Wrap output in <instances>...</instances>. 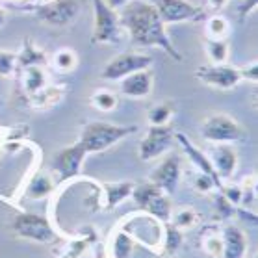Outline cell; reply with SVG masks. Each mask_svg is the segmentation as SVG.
<instances>
[{"label": "cell", "mask_w": 258, "mask_h": 258, "mask_svg": "<svg viewBox=\"0 0 258 258\" xmlns=\"http://www.w3.org/2000/svg\"><path fill=\"white\" fill-rule=\"evenodd\" d=\"M86 156H88V151H86V147L82 145L80 140L77 143L63 147L61 151H58L52 156V171L56 173L58 180L67 182L80 175Z\"/></svg>", "instance_id": "30bf717a"}, {"label": "cell", "mask_w": 258, "mask_h": 258, "mask_svg": "<svg viewBox=\"0 0 258 258\" xmlns=\"http://www.w3.org/2000/svg\"><path fill=\"white\" fill-rule=\"evenodd\" d=\"M205 24H206V37H210V39H225L230 30L229 21H227L223 15L206 17Z\"/></svg>", "instance_id": "cb8c5ba5"}, {"label": "cell", "mask_w": 258, "mask_h": 258, "mask_svg": "<svg viewBox=\"0 0 258 258\" xmlns=\"http://www.w3.org/2000/svg\"><path fill=\"white\" fill-rule=\"evenodd\" d=\"M208 4H210L212 10L219 12V10H223V8L229 4V0H208Z\"/></svg>", "instance_id": "f35d334b"}, {"label": "cell", "mask_w": 258, "mask_h": 258, "mask_svg": "<svg viewBox=\"0 0 258 258\" xmlns=\"http://www.w3.org/2000/svg\"><path fill=\"white\" fill-rule=\"evenodd\" d=\"M17 67V52L0 50V77L10 78Z\"/></svg>", "instance_id": "1f68e13d"}, {"label": "cell", "mask_w": 258, "mask_h": 258, "mask_svg": "<svg viewBox=\"0 0 258 258\" xmlns=\"http://www.w3.org/2000/svg\"><path fill=\"white\" fill-rule=\"evenodd\" d=\"M119 21L123 30L128 32V39L136 47H158L169 58L180 63L182 54L173 45L165 24L160 19L158 10L153 2L130 0L124 8L119 10Z\"/></svg>", "instance_id": "6da1fadb"}, {"label": "cell", "mask_w": 258, "mask_h": 258, "mask_svg": "<svg viewBox=\"0 0 258 258\" xmlns=\"http://www.w3.org/2000/svg\"><path fill=\"white\" fill-rule=\"evenodd\" d=\"M121 82V93L130 99H143L153 89V73L151 69L136 71L128 77L119 80Z\"/></svg>", "instance_id": "5bb4252c"}, {"label": "cell", "mask_w": 258, "mask_h": 258, "mask_svg": "<svg viewBox=\"0 0 258 258\" xmlns=\"http://www.w3.org/2000/svg\"><path fill=\"white\" fill-rule=\"evenodd\" d=\"M128 2H130V0H106V4H108L110 8H113L115 12H119L121 8H124Z\"/></svg>", "instance_id": "74e56055"}, {"label": "cell", "mask_w": 258, "mask_h": 258, "mask_svg": "<svg viewBox=\"0 0 258 258\" xmlns=\"http://www.w3.org/2000/svg\"><path fill=\"white\" fill-rule=\"evenodd\" d=\"M153 4L165 26L178 23H199L206 19L205 10L188 0H153Z\"/></svg>", "instance_id": "52a82bcc"}, {"label": "cell", "mask_w": 258, "mask_h": 258, "mask_svg": "<svg viewBox=\"0 0 258 258\" xmlns=\"http://www.w3.org/2000/svg\"><path fill=\"white\" fill-rule=\"evenodd\" d=\"M206 251L214 254V256H219L221 254V240L219 238H210L206 241Z\"/></svg>", "instance_id": "8d00e7d4"}, {"label": "cell", "mask_w": 258, "mask_h": 258, "mask_svg": "<svg viewBox=\"0 0 258 258\" xmlns=\"http://www.w3.org/2000/svg\"><path fill=\"white\" fill-rule=\"evenodd\" d=\"M12 229L19 238L37 241V243H52L58 238L56 230L48 223L47 217L32 214V212H19L17 216L13 217Z\"/></svg>", "instance_id": "277c9868"}, {"label": "cell", "mask_w": 258, "mask_h": 258, "mask_svg": "<svg viewBox=\"0 0 258 258\" xmlns=\"http://www.w3.org/2000/svg\"><path fill=\"white\" fill-rule=\"evenodd\" d=\"M6 24V13H4V10H0V28Z\"/></svg>", "instance_id": "ab89813d"}, {"label": "cell", "mask_w": 258, "mask_h": 258, "mask_svg": "<svg viewBox=\"0 0 258 258\" xmlns=\"http://www.w3.org/2000/svg\"><path fill=\"white\" fill-rule=\"evenodd\" d=\"M153 67V56L143 52H121L117 56H113L108 63L104 65V69L100 73V77L110 82H119L121 78L128 77L136 71L151 69Z\"/></svg>", "instance_id": "8992f818"}, {"label": "cell", "mask_w": 258, "mask_h": 258, "mask_svg": "<svg viewBox=\"0 0 258 258\" xmlns=\"http://www.w3.org/2000/svg\"><path fill=\"white\" fill-rule=\"evenodd\" d=\"M35 17L41 23L56 28H63L71 24L80 13V0H52L47 4L34 8Z\"/></svg>", "instance_id": "ba28073f"}, {"label": "cell", "mask_w": 258, "mask_h": 258, "mask_svg": "<svg viewBox=\"0 0 258 258\" xmlns=\"http://www.w3.org/2000/svg\"><path fill=\"white\" fill-rule=\"evenodd\" d=\"M52 67L61 75H67L71 71L77 69L78 65V56L73 48H59L58 52H54L52 56Z\"/></svg>", "instance_id": "603a6c76"}, {"label": "cell", "mask_w": 258, "mask_h": 258, "mask_svg": "<svg viewBox=\"0 0 258 258\" xmlns=\"http://www.w3.org/2000/svg\"><path fill=\"white\" fill-rule=\"evenodd\" d=\"M4 4H10L13 10H26V12H34V0H0Z\"/></svg>", "instance_id": "d590c367"}, {"label": "cell", "mask_w": 258, "mask_h": 258, "mask_svg": "<svg viewBox=\"0 0 258 258\" xmlns=\"http://www.w3.org/2000/svg\"><path fill=\"white\" fill-rule=\"evenodd\" d=\"M208 158L221 180H229L238 167V154L229 143H216V147H212Z\"/></svg>", "instance_id": "4fadbf2b"}, {"label": "cell", "mask_w": 258, "mask_h": 258, "mask_svg": "<svg viewBox=\"0 0 258 258\" xmlns=\"http://www.w3.org/2000/svg\"><path fill=\"white\" fill-rule=\"evenodd\" d=\"M173 217V225L176 229H186V227H191V225L197 221V214L191 206H184L180 210H176L175 214H171Z\"/></svg>", "instance_id": "4dcf8cb0"}, {"label": "cell", "mask_w": 258, "mask_h": 258, "mask_svg": "<svg viewBox=\"0 0 258 258\" xmlns=\"http://www.w3.org/2000/svg\"><path fill=\"white\" fill-rule=\"evenodd\" d=\"M23 75V89L28 93V97L35 95L37 91H41L45 86H47V75H45V69L41 65H32V67H24V69H19Z\"/></svg>", "instance_id": "d6986e66"}, {"label": "cell", "mask_w": 258, "mask_h": 258, "mask_svg": "<svg viewBox=\"0 0 258 258\" xmlns=\"http://www.w3.org/2000/svg\"><path fill=\"white\" fill-rule=\"evenodd\" d=\"M180 156L175 153L167 154L149 175V182H153L156 188H160L164 194L173 195L176 191L178 180H180Z\"/></svg>", "instance_id": "8fae6325"}, {"label": "cell", "mask_w": 258, "mask_h": 258, "mask_svg": "<svg viewBox=\"0 0 258 258\" xmlns=\"http://www.w3.org/2000/svg\"><path fill=\"white\" fill-rule=\"evenodd\" d=\"M240 75H241V80H249V82L256 84L258 82V61L256 59H252L251 63L240 67Z\"/></svg>", "instance_id": "d6a6232c"}, {"label": "cell", "mask_w": 258, "mask_h": 258, "mask_svg": "<svg viewBox=\"0 0 258 258\" xmlns=\"http://www.w3.org/2000/svg\"><path fill=\"white\" fill-rule=\"evenodd\" d=\"M173 140H175V134L169 124L151 126L145 138L140 141V160L149 162V160L158 158L160 154L167 153Z\"/></svg>", "instance_id": "7c38bea8"}, {"label": "cell", "mask_w": 258, "mask_h": 258, "mask_svg": "<svg viewBox=\"0 0 258 258\" xmlns=\"http://www.w3.org/2000/svg\"><path fill=\"white\" fill-rule=\"evenodd\" d=\"M113 258H130L134 251V241L124 230H119L113 240Z\"/></svg>", "instance_id": "f1b7e54d"}, {"label": "cell", "mask_w": 258, "mask_h": 258, "mask_svg": "<svg viewBox=\"0 0 258 258\" xmlns=\"http://www.w3.org/2000/svg\"><path fill=\"white\" fill-rule=\"evenodd\" d=\"M201 134L210 143H236L245 138L240 123L227 113H212L201 124Z\"/></svg>", "instance_id": "5b68a950"}, {"label": "cell", "mask_w": 258, "mask_h": 258, "mask_svg": "<svg viewBox=\"0 0 258 258\" xmlns=\"http://www.w3.org/2000/svg\"><path fill=\"white\" fill-rule=\"evenodd\" d=\"M171 195L160 191L153 197V199L147 203V206L143 208V212L151 214L154 219H158L162 223L171 221V214H173V205H171Z\"/></svg>", "instance_id": "ffe728a7"}, {"label": "cell", "mask_w": 258, "mask_h": 258, "mask_svg": "<svg viewBox=\"0 0 258 258\" xmlns=\"http://www.w3.org/2000/svg\"><path fill=\"white\" fill-rule=\"evenodd\" d=\"M247 251L245 234L240 227L227 225L221 234V256L223 258H243Z\"/></svg>", "instance_id": "2e32d148"}, {"label": "cell", "mask_w": 258, "mask_h": 258, "mask_svg": "<svg viewBox=\"0 0 258 258\" xmlns=\"http://www.w3.org/2000/svg\"><path fill=\"white\" fill-rule=\"evenodd\" d=\"M175 140L182 145L184 153L188 154L189 160H191V164L199 169V173H205V175L212 176V178L216 180L217 188L221 189V186H223V180H221V178H219V175L216 173V169H214V165H212L210 158H208V154H205V151L197 149V147H195L184 134H175Z\"/></svg>", "instance_id": "9a60e30c"}, {"label": "cell", "mask_w": 258, "mask_h": 258, "mask_svg": "<svg viewBox=\"0 0 258 258\" xmlns=\"http://www.w3.org/2000/svg\"><path fill=\"white\" fill-rule=\"evenodd\" d=\"M165 225V238H164V251L165 254H171V252H175L182 243V234H180V229H176L175 225L167 221Z\"/></svg>", "instance_id": "f546056e"}, {"label": "cell", "mask_w": 258, "mask_h": 258, "mask_svg": "<svg viewBox=\"0 0 258 258\" xmlns=\"http://www.w3.org/2000/svg\"><path fill=\"white\" fill-rule=\"evenodd\" d=\"M195 78L208 88H216L221 91H229L241 82L240 67H232L227 63L201 65L195 69Z\"/></svg>", "instance_id": "9c48e42d"}, {"label": "cell", "mask_w": 258, "mask_h": 258, "mask_svg": "<svg viewBox=\"0 0 258 258\" xmlns=\"http://www.w3.org/2000/svg\"><path fill=\"white\" fill-rule=\"evenodd\" d=\"M194 186L197 191H201V194H205V191H210L212 188H217V184L216 180L212 178V176L205 175V173H199V176L195 178L194 182Z\"/></svg>", "instance_id": "836d02e7"}, {"label": "cell", "mask_w": 258, "mask_h": 258, "mask_svg": "<svg viewBox=\"0 0 258 258\" xmlns=\"http://www.w3.org/2000/svg\"><path fill=\"white\" fill-rule=\"evenodd\" d=\"M123 37L119 12L106 4V0H93V45H117Z\"/></svg>", "instance_id": "3957f363"}, {"label": "cell", "mask_w": 258, "mask_h": 258, "mask_svg": "<svg viewBox=\"0 0 258 258\" xmlns=\"http://www.w3.org/2000/svg\"><path fill=\"white\" fill-rule=\"evenodd\" d=\"M173 113H175V110H173L171 102H160L149 110V123H151V126H164L171 121Z\"/></svg>", "instance_id": "4316f807"}, {"label": "cell", "mask_w": 258, "mask_h": 258, "mask_svg": "<svg viewBox=\"0 0 258 258\" xmlns=\"http://www.w3.org/2000/svg\"><path fill=\"white\" fill-rule=\"evenodd\" d=\"M134 132H138L136 124H112L104 123V121H97V123L86 124L78 140L82 141L88 154H93L108 151L110 147H113L115 143H119Z\"/></svg>", "instance_id": "7a4b0ae2"}, {"label": "cell", "mask_w": 258, "mask_h": 258, "mask_svg": "<svg viewBox=\"0 0 258 258\" xmlns=\"http://www.w3.org/2000/svg\"><path fill=\"white\" fill-rule=\"evenodd\" d=\"M102 188L106 195V210H112L132 195L134 184L132 182H106Z\"/></svg>", "instance_id": "ac0fdd59"}, {"label": "cell", "mask_w": 258, "mask_h": 258, "mask_svg": "<svg viewBox=\"0 0 258 258\" xmlns=\"http://www.w3.org/2000/svg\"><path fill=\"white\" fill-rule=\"evenodd\" d=\"M91 104L100 110V112H112L115 110L119 104L117 100V95L113 93V91H108V89H99V91H95L91 95Z\"/></svg>", "instance_id": "83f0119b"}, {"label": "cell", "mask_w": 258, "mask_h": 258, "mask_svg": "<svg viewBox=\"0 0 258 258\" xmlns=\"http://www.w3.org/2000/svg\"><path fill=\"white\" fill-rule=\"evenodd\" d=\"M256 6H258V0H240V2H238V19L243 23V21L256 10Z\"/></svg>", "instance_id": "e575fe53"}, {"label": "cell", "mask_w": 258, "mask_h": 258, "mask_svg": "<svg viewBox=\"0 0 258 258\" xmlns=\"http://www.w3.org/2000/svg\"><path fill=\"white\" fill-rule=\"evenodd\" d=\"M162 189L160 188H156L153 182H143V184H138V186H134V189H132V199H134V203H136V206L138 208H145L147 206V203L153 199L154 195L156 194H160Z\"/></svg>", "instance_id": "484cf974"}, {"label": "cell", "mask_w": 258, "mask_h": 258, "mask_svg": "<svg viewBox=\"0 0 258 258\" xmlns=\"http://www.w3.org/2000/svg\"><path fill=\"white\" fill-rule=\"evenodd\" d=\"M48 63V58L47 54L43 52L41 48H37L30 37H26L23 41V48H21V52H17V65L19 69H24V67H32V65H45Z\"/></svg>", "instance_id": "e0dca14e"}, {"label": "cell", "mask_w": 258, "mask_h": 258, "mask_svg": "<svg viewBox=\"0 0 258 258\" xmlns=\"http://www.w3.org/2000/svg\"><path fill=\"white\" fill-rule=\"evenodd\" d=\"M61 97H63V86H58V88H48V86H45L41 91L32 95L30 100L35 106H54L61 100Z\"/></svg>", "instance_id": "d4e9b609"}, {"label": "cell", "mask_w": 258, "mask_h": 258, "mask_svg": "<svg viewBox=\"0 0 258 258\" xmlns=\"http://www.w3.org/2000/svg\"><path fill=\"white\" fill-rule=\"evenodd\" d=\"M52 189H54V182L50 180L47 175L37 173V175L30 180L28 188H26V197L34 201L45 199L48 194H52Z\"/></svg>", "instance_id": "44dd1931"}, {"label": "cell", "mask_w": 258, "mask_h": 258, "mask_svg": "<svg viewBox=\"0 0 258 258\" xmlns=\"http://www.w3.org/2000/svg\"><path fill=\"white\" fill-rule=\"evenodd\" d=\"M47 2H52V0H34L35 6H39V4H47Z\"/></svg>", "instance_id": "60d3db41"}, {"label": "cell", "mask_w": 258, "mask_h": 258, "mask_svg": "<svg viewBox=\"0 0 258 258\" xmlns=\"http://www.w3.org/2000/svg\"><path fill=\"white\" fill-rule=\"evenodd\" d=\"M205 50L212 63H227L229 59V43L227 39H210L205 37Z\"/></svg>", "instance_id": "7402d4cb"}]
</instances>
